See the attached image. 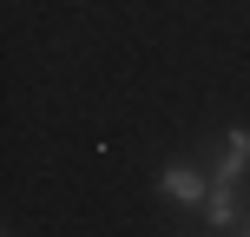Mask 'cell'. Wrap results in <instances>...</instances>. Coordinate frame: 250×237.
<instances>
[{"instance_id": "cell-1", "label": "cell", "mask_w": 250, "mask_h": 237, "mask_svg": "<svg viewBox=\"0 0 250 237\" xmlns=\"http://www.w3.org/2000/svg\"><path fill=\"white\" fill-rule=\"evenodd\" d=\"M158 185H165V198H171V204H204V198H211V178L191 172V165H165Z\"/></svg>"}, {"instance_id": "cell-2", "label": "cell", "mask_w": 250, "mask_h": 237, "mask_svg": "<svg viewBox=\"0 0 250 237\" xmlns=\"http://www.w3.org/2000/svg\"><path fill=\"white\" fill-rule=\"evenodd\" d=\"M244 172H250V132L237 125V132L224 138V158H217V172H211V185H237Z\"/></svg>"}, {"instance_id": "cell-3", "label": "cell", "mask_w": 250, "mask_h": 237, "mask_svg": "<svg viewBox=\"0 0 250 237\" xmlns=\"http://www.w3.org/2000/svg\"><path fill=\"white\" fill-rule=\"evenodd\" d=\"M204 217H211V224H237V185H211Z\"/></svg>"}, {"instance_id": "cell-4", "label": "cell", "mask_w": 250, "mask_h": 237, "mask_svg": "<svg viewBox=\"0 0 250 237\" xmlns=\"http://www.w3.org/2000/svg\"><path fill=\"white\" fill-rule=\"evenodd\" d=\"M244 237H250V224H244Z\"/></svg>"}]
</instances>
